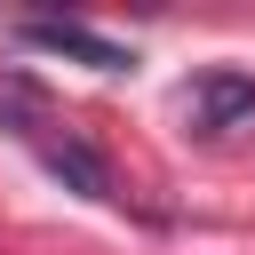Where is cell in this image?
Masks as SVG:
<instances>
[{
	"label": "cell",
	"instance_id": "1",
	"mask_svg": "<svg viewBox=\"0 0 255 255\" xmlns=\"http://www.w3.org/2000/svg\"><path fill=\"white\" fill-rule=\"evenodd\" d=\"M183 120H191V135H199V143H223V135L255 128V80H247V72H231V64L199 72V80L183 88Z\"/></svg>",
	"mask_w": 255,
	"mask_h": 255
},
{
	"label": "cell",
	"instance_id": "2",
	"mask_svg": "<svg viewBox=\"0 0 255 255\" xmlns=\"http://www.w3.org/2000/svg\"><path fill=\"white\" fill-rule=\"evenodd\" d=\"M24 40H32V48H48V56H72V64H88V72H128V64H135L120 40H104V32L72 24V16H32V24H24Z\"/></svg>",
	"mask_w": 255,
	"mask_h": 255
},
{
	"label": "cell",
	"instance_id": "4",
	"mask_svg": "<svg viewBox=\"0 0 255 255\" xmlns=\"http://www.w3.org/2000/svg\"><path fill=\"white\" fill-rule=\"evenodd\" d=\"M48 120V88L24 72V64H0V128H16V135H32Z\"/></svg>",
	"mask_w": 255,
	"mask_h": 255
},
{
	"label": "cell",
	"instance_id": "3",
	"mask_svg": "<svg viewBox=\"0 0 255 255\" xmlns=\"http://www.w3.org/2000/svg\"><path fill=\"white\" fill-rule=\"evenodd\" d=\"M40 159H48V175H56V183H72L80 199H112V167H104V159H96L80 135H56Z\"/></svg>",
	"mask_w": 255,
	"mask_h": 255
}]
</instances>
